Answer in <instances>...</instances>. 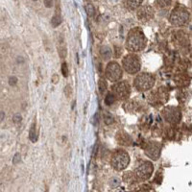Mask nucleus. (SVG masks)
I'll use <instances>...</instances> for the list:
<instances>
[{
    "instance_id": "20e7f679",
    "label": "nucleus",
    "mask_w": 192,
    "mask_h": 192,
    "mask_svg": "<svg viewBox=\"0 0 192 192\" xmlns=\"http://www.w3.org/2000/svg\"><path fill=\"white\" fill-rule=\"evenodd\" d=\"M130 163V157L126 151L117 150L113 155L111 164L112 166L117 171H122L127 168Z\"/></svg>"
},
{
    "instance_id": "dca6fc26",
    "label": "nucleus",
    "mask_w": 192,
    "mask_h": 192,
    "mask_svg": "<svg viewBox=\"0 0 192 192\" xmlns=\"http://www.w3.org/2000/svg\"><path fill=\"white\" fill-rule=\"evenodd\" d=\"M115 99H116L115 95L113 92H109V93L107 94V96L105 97V103L108 106H111L112 104H113V103H114Z\"/></svg>"
},
{
    "instance_id": "7c9ffc66",
    "label": "nucleus",
    "mask_w": 192,
    "mask_h": 192,
    "mask_svg": "<svg viewBox=\"0 0 192 192\" xmlns=\"http://www.w3.org/2000/svg\"><path fill=\"white\" fill-rule=\"evenodd\" d=\"M33 1H37V0H33Z\"/></svg>"
},
{
    "instance_id": "a878e982",
    "label": "nucleus",
    "mask_w": 192,
    "mask_h": 192,
    "mask_svg": "<svg viewBox=\"0 0 192 192\" xmlns=\"http://www.w3.org/2000/svg\"><path fill=\"white\" fill-rule=\"evenodd\" d=\"M17 77L13 76V77H11V78H10V81H9V84H10V86H16V85H17Z\"/></svg>"
},
{
    "instance_id": "cd10ccee",
    "label": "nucleus",
    "mask_w": 192,
    "mask_h": 192,
    "mask_svg": "<svg viewBox=\"0 0 192 192\" xmlns=\"http://www.w3.org/2000/svg\"><path fill=\"white\" fill-rule=\"evenodd\" d=\"M13 122L15 123H19L20 121H21V115H19V114H16L15 116H13Z\"/></svg>"
},
{
    "instance_id": "393cba45",
    "label": "nucleus",
    "mask_w": 192,
    "mask_h": 192,
    "mask_svg": "<svg viewBox=\"0 0 192 192\" xmlns=\"http://www.w3.org/2000/svg\"><path fill=\"white\" fill-rule=\"evenodd\" d=\"M20 161H21V156H20V154H16L15 157H13V164H17V163H19Z\"/></svg>"
},
{
    "instance_id": "f03ea898",
    "label": "nucleus",
    "mask_w": 192,
    "mask_h": 192,
    "mask_svg": "<svg viewBox=\"0 0 192 192\" xmlns=\"http://www.w3.org/2000/svg\"><path fill=\"white\" fill-rule=\"evenodd\" d=\"M155 85V78L149 73H140L135 77L134 86L138 91H147L151 90Z\"/></svg>"
},
{
    "instance_id": "4be33fe9",
    "label": "nucleus",
    "mask_w": 192,
    "mask_h": 192,
    "mask_svg": "<svg viewBox=\"0 0 192 192\" xmlns=\"http://www.w3.org/2000/svg\"><path fill=\"white\" fill-rule=\"evenodd\" d=\"M59 55L61 59H64L66 56V48L65 46H61L59 48Z\"/></svg>"
},
{
    "instance_id": "f8f14e48",
    "label": "nucleus",
    "mask_w": 192,
    "mask_h": 192,
    "mask_svg": "<svg viewBox=\"0 0 192 192\" xmlns=\"http://www.w3.org/2000/svg\"><path fill=\"white\" fill-rule=\"evenodd\" d=\"M100 54H101L102 58L104 59V60H109V59H111V58H112L113 50H112V48L109 47V46L105 45V46H102V47H101Z\"/></svg>"
},
{
    "instance_id": "2eb2a0df",
    "label": "nucleus",
    "mask_w": 192,
    "mask_h": 192,
    "mask_svg": "<svg viewBox=\"0 0 192 192\" xmlns=\"http://www.w3.org/2000/svg\"><path fill=\"white\" fill-rule=\"evenodd\" d=\"M29 138L32 142L37 141V132H36V125L33 124L31 126L30 132H29Z\"/></svg>"
},
{
    "instance_id": "5701e85b",
    "label": "nucleus",
    "mask_w": 192,
    "mask_h": 192,
    "mask_svg": "<svg viewBox=\"0 0 192 192\" xmlns=\"http://www.w3.org/2000/svg\"><path fill=\"white\" fill-rule=\"evenodd\" d=\"M65 93L66 95V97H70L71 94H72V88L69 85H67L65 87Z\"/></svg>"
},
{
    "instance_id": "412c9836",
    "label": "nucleus",
    "mask_w": 192,
    "mask_h": 192,
    "mask_svg": "<svg viewBox=\"0 0 192 192\" xmlns=\"http://www.w3.org/2000/svg\"><path fill=\"white\" fill-rule=\"evenodd\" d=\"M104 121H105L106 124L109 125V124H112V123L113 122V117L109 113H104Z\"/></svg>"
},
{
    "instance_id": "b1692460",
    "label": "nucleus",
    "mask_w": 192,
    "mask_h": 192,
    "mask_svg": "<svg viewBox=\"0 0 192 192\" xmlns=\"http://www.w3.org/2000/svg\"><path fill=\"white\" fill-rule=\"evenodd\" d=\"M61 72H63L64 77H67V75H68V68H67V65L65 63H64L63 65H61Z\"/></svg>"
},
{
    "instance_id": "ddd939ff",
    "label": "nucleus",
    "mask_w": 192,
    "mask_h": 192,
    "mask_svg": "<svg viewBox=\"0 0 192 192\" xmlns=\"http://www.w3.org/2000/svg\"><path fill=\"white\" fill-rule=\"evenodd\" d=\"M143 0H125L126 6L130 10H136L142 4Z\"/></svg>"
},
{
    "instance_id": "f3484780",
    "label": "nucleus",
    "mask_w": 192,
    "mask_h": 192,
    "mask_svg": "<svg viewBox=\"0 0 192 192\" xmlns=\"http://www.w3.org/2000/svg\"><path fill=\"white\" fill-rule=\"evenodd\" d=\"M86 12H87L88 17H93L94 13H95V9H94L93 5L90 4V3H87L86 5Z\"/></svg>"
},
{
    "instance_id": "c85d7f7f",
    "label": "nucleus",
    "mask_w": 192,
    "mask_h": 192,
    "mask_svg": "<svg viewBox=\"0 0 192 192\" xmlns=\"http://www.w3.org/2000/svg\"><path fill=\"white\" fill-rule=\"evenodd\" d=\"M52 81H53V84H57L58 82H59V76L57 74H55L54 76H53V78H52Z\"/></svg>"
},
{
    "instance_id": "1a4fd4ad",
    "label": "nucleus",
    "mask_w": 192,
    "mask_h": 192,
    "mask_svg": "<svg viewBox=\"0 0 192 192\" xmlns=\"http://www.w3.org/2000/svg\"><path fill=\"white\" fill-rule=\"evenodd\" d=\"M161 113L165 120L171 123V124H176V123L180 121L182 117V113L180 112V109L173 107H167L165 109H163Z\"/></svg>"
},
{
    "instance_id": "6ab92c4d",
    "label": "nucleus",
    "mask_w": 192,
    "mask_h": 192,
    "mask_svg": "<svg viewBox=\"0 0 192 192\" xmlns=\"http://www.w3.org/2000/svg\"><path fill=\"white\" fill-rule=\"evenodd\" d=\"M120 184V179L117 177H113L109 181V186H111L112 188H116Z\"/></svg>"
},
{
    "instance_id": "0eeeda50",
    "label": "nucleus",
    "mask_w": 192,
    "mask_h": 192,
    "mask_svg": "<svg viewBox=\"0 0 192 192\" xmlns=\"http://www.w3.org/2000/svg\"><path fill=\"white\" fill-rule=\"evenodd\" d=\"M113 93L119 100H126L131 94V87L126 81H121L113 87Z\"/></svg>"
},
{
    "instance_id": "423d86ee",
    "label": "nucleus",
    "mask_w": 192,
    "mask_h": 192,
    "mask_svg": "<svg viewBox=\"0 0 192 192\" xmlns=\"http://www.w3.org/2000/svg\"><path fill=\"white\" fill-rule=\"evenodd\" d=\"M105 75H106V78L109 81L117 82L122 78V75H123L122 67L119 65V64L116 63V61H111V63H109V65L106 67Z\"/></svg>"
},
{
    "instance_id": "f257e3e1",
    "label": "nucleus",
    "mask_w": 192,
    "mask_h": 192,
    "mask_svg": "<svg viewBox=\"0 0 192 192\" xmlns=\"http://www.w3.org/2000/svg\"><path fill=\"white\" fill-rule=\"evenodd\" d=\"M147 45V39L144 33L138 29H132L129 32L126 39V47L131 52H138L143 50Z\"/></svg>"
},
{
    "instance_id": "39448f33",
    "label": "nucleus",
    "mask_w": 192,
    "mask_h": 192,
    "mask_svg": "<svg viewBox=\"0 0 192 192\" xmlns=\"http://www.w3.org/2000/svg\"><path fill=\"white\" fill-rule=\"evenodd\" d=\"M122 65L124 70L129 74H135L140 70V61L138 56L129 54L122 60Z\"/></svg>"
},
{
    "instance_id": "c756f323",
    "label": "nucleus",
    "mask_w": 192,
    "mask_h": 192,
    "mask_svg": "<svg viewBox=\"0 0 192 192\" xmlns=\"http://www.w3.org/2000/svg\"><path fill=\"white\" fill-rule=\"evenodd\" d=\"M4 116H5V114H4V112H1V121L3 120V118H4Z\"/></svg>"
},
{
    "instance_id": "4468645a",
    "label": "nucleus",
    "mask_w": 192,
    "mask_h": 192,
    "mask_svg": "<svg viewBox=\"0 0 192 192\" xmlns=\"http://www.w3.org/2000/svg\"><path fill=\"white\" fill-rule=\"evenodd\" d=\"M98 88H99V91H100V94H104L107 90L108 88V85H107V82L103 79H100L99 80V83H98Z\"/></svg>"
},
{
    "instance_id": "a211bd4d",
    "label": "nucleus",
    "mask_w": 192,
    "mask_h": 192,
    "mask_svg": "<svg viewBox=\"0 0 192 192\" xmlns=\"http://www.w3.org/2000/svg\"><path fill=\"white\" fill-rule=\"evenodd\" d=\"M61 17L60 15H55L53 17H52V20H51V24L53 25V27H57L61 24Z\"/></svg>"
},
{
    "instance_id": "6e6552de",
    "label": "nucleus",
    "mask_w": 192,
    "mask_h": 192,
    "mask_svg": "<svg viewBox=\"0 0 192 192\" xmlns=\"http://www.w3.org/2000/svg\"><path fill=\"white\" fill-rule=\"evenodd\" d=\"M154 171V166L152 162L150 161H143L136 167L135 173V176L140 180H147L152 176Z\"/></svg>"
},
{
    "instance_id": "2f4dec72",
    "label": "nucleus",
    "mask_w": 192,
    "mask_h": 192,
    "mask_svg": "<svg viewBox=\"0 0 192 192\" xmlns=\"http://www.w3.org/2000/svg\"><path fill=\"white\" fill-rule=\"evenodd\" d=\"M46 192H48V191H46Z\"/></svg>"
},
{
    "instance_id": "9b49d317",
    "label": "nucleus",
    "mask_w": 192,
    "mask_h": 192,
    "mask_svg": "<svg viewBox=\"0 0 192 192\" xmlns=\"http://www.w3.org/2000/svg\"><path fill=\"white\" fill-rule=\"evenodd\" d=\"M155 16V11L151 6H143L138 11V17L141 21H149Z\"/></svg>"
},
{
    "instance_id": "7ed1b4c3",
    "label": "nucleus",
    "mask_w": 192,
    "mask_h": 192,
    "mask_svg": "<svg viewBox=\"0 0 192 192\" xmlns=\"http://www.w3.org/2000/svg\"><path fill=\"white\" fill-rule=\"evenodd\" d=\"M190 15L188 11L183 7H177L170 16V22L174 26H183L188 23Z\"/></svg>"
},
{
    "instance_id": "9d476101",
    "label": "nucleus",
    "mask_w": 192,
    "mask_h": 192,
    "mask_svg": "<svg viewBox=\"0 0 192 192\" xmlns=\"http://www.w3.org/2000/svg\"><path fill=\"white\" fill-rule=\"evenodd\" d=\"M161 152V145L157 142H150L145 148V154L151 160L157 161L160 159Z\"/></svg>"
},
{
    "instance_id": "aec40b11",
    "label": "nucleus",
    "mask_w": 192,
    "mask_h": 192,
    "mask_svg": "<svg viewBox=\"0 0 192 192\" xmlns=\"http://www.w3.org/2000/svg\"><path fill=\"white\" fill-rule=\"evenodd\" d=\"M157 5L159 7H161V8H164V7H167L171 4V1L172 0H155Z\"/></svg>"
},
{
    "instance_id": "bb28decb",
    "label": "nucleus",
    "mask_w": 192,
    "mask_h": 192,
    "mask_svg": "<svg viewBox=\"0 0 192 192\" xmlns=\"http://www.w3.org/2000/svg\"><path fill=\"white\" fill-rule=\"evenodd\" d=\"M43 2H44L45 7H47V8H51L53 6V0H44Z\"/></svg>"
}]
</instances>
